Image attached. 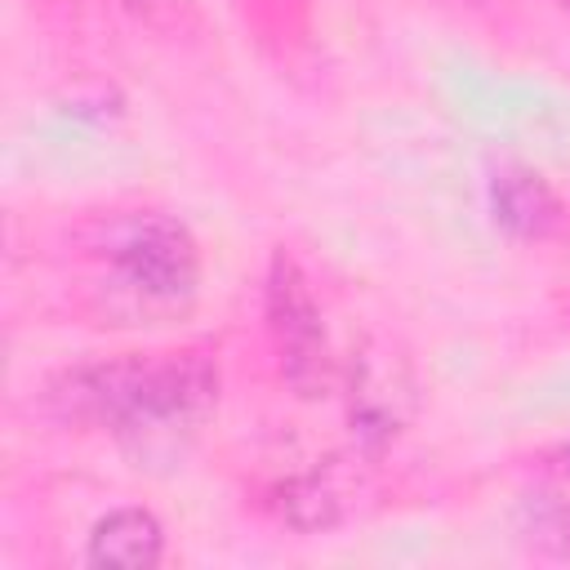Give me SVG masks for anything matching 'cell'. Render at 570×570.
Listing matches in <instances>:
<instances>
[{
    "mask_svg": "<svg viewBox=\"0 0 570 570\" xmlns=\"http://www.w3.org/2000/svg\"><path fill=\"white\" fill-rule=\"evenodd\" d=\"M218 370L200 352L129 356L111 365H89L58 392L62 410L89 423H107L138 454L156 445H178L205 410L214 405Z\"/></svg>",
    "mask_w": 570,
    "mask_h": 570,
    "instance_id": "6da1fadb",
    "label": "cell"
},
{
    "mask_svg": "<svg viewBox=\"0 0 570 570\" xmlns=\"http://www.w3.org/2000/svg\"><path fill=\"white\" fill-rule=\"evenodd\" d=\"M107 263L116 272V289H125L142 307H178L196 294L200 258L187 227L174 218L147 214L129 218L107 236Z\"/></svg>",
    "mask_w": 570,
    "mask_h": 570,
    "instance_id": "7a4b0ae2",
    "label": "cell"
},
{
    "mask_svg": "<svg viewBox=\"0 0 570 570\" xmlns=\"http://www.w3.org/2000/svg\"><path fill=\"white\" fill-rule=\"evenodd\" d=\"M267 325L276 334V347L285 356V374L294 387H312L325 379V330H321V312L312 303L307 281L298 276V267L276 254L272 272H267Z\"/></svg>",
    "mask_w": 570,
    "mask_h": 570,
    "instance_id": "3957f363",
    "label": "cell"
},
{
    "mask_svg": "<svg viewBox=\"0 0 570 570\" xmlns=\"http://www.w3.org/2000/svg\"><path fill=\"white\" fill-rule=\"evenodd\" d=\"M89 566L147 570L165 557V530L147 508H116L89 534Z\"/></svg>",
    "mask_w": 570,
    "mask_h": 570,
    "instance_id": "277c9868",
    "label": "cell"
},
{
    "mask_svg": "<svg viewBox=\"0 0 570 570\" xmlns=\"http://www.w3.org/2000/svg\"><path fill=\"white\" fill-rule=\"evenodd\" d=\"M490 205H494L499 227L512 236L539 240L557 227V196L530 169H499L490 183Z\"/></svg>",
    "mask_w": 570,
    "mask_h": 570,
    "instance_id": "5b68a950",
    "label": "cell"
},
{
    "mask_svg": "<svg viewBox=\"0 0 570 570\" xmlns=\"http://www.w3.org/2000/svg\"><path fill=\"white\" fill-rule=\"evenodd\" d=\"M561 459H566V472H570V445H566V450H561Z\"/></svg>",
    "mask_w": 570,
    "mask_h": 570,
    "instance_id": "8992f818",
    "label": "cell"
},
{
    "mask_svg": "<svg viewBox=\"0 0 570 570\" xmlns=\"http://www.w3.org/2000/svg\"><path fill=\"white\" fill-rule=\"evenodd\" d=\"M566 4H570V0H566Z\"/></svg>",
    "mask_w": 570,
    "mask_h": 570,
    "instance_id": "52a82bcc",
    "label": "cell"
}]
</instances>
